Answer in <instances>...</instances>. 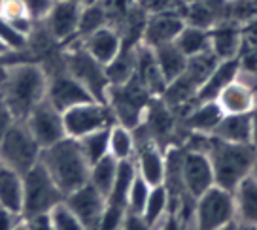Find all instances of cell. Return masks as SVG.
I'll return each instance as SVG.
<instances>
[{
	"instance_id": "1",
	"label": "cell",
	"mask_w": 257,
	"mask_h": 230,
	"mask_svg": "<svg viewBox=\"0 0 257 230\" xmlns=\"http://www.w3.org/2000/svg\"><path fill=\"white\" fill-rule=\"evenodd\" d=\"M46 89L48 76L40 64L23 61L6 66L2 100L16 121H25V117L46 98Z\"/></svg>"
},
{
	"instance_id": "2",
	"label": "cell",
	"mask_w": 257,
	"mask_h": 230,
	"mask_svg": "<svg viewBox=\"0 0 257 230\" xmlns=\"http://www.w3.org/2000/svg\"><path fill=\"white\" fill-rule=\"evenodd\" d=\"M40 164L49 172L64 196L89 181V162L81 153L78 140L64 136L57 143L44 147Z\"/></svg>"
},
{
	"instance_id": "3",
	"label": "cell",
	"mask_w": 257,
	"mask_h": 230,
	"mask_svg": "<svg viewBox=\"0 0 257 230\" xmlns=\"http://www.w3.org/2000/svg\"><path fill=\"white\" fill-rule=\"evenodd\" d=\"M206 155L214 170V185L234 192L238 183L251 174L257 160V151L251 143H231L219 138H210Z\"/></svg>"
},
{
	"instance_id": "4",
	"label": "cell",
	"mask_w": 257,
	"mask_h": 230,
	"mask_svg": "<svg viewBox=\"0 0 257 230\" xmlns=\"http://www.w3.org/2000/svg\"><path fill=\"white\" fill-rule=\"evenodd\" d=\"M63 200L64 194L40 160L23 174V219L49 213Z\"/></svg>"
},
{
	"instance_id": "5",
	"label": "cell",
	"mask_w": 257,
	"mask_h": 230,
	"mask_svg": "<svg viewBox=\"0 0 257 230\" xmlns=\"http://www.w3.org/2000/svg\"><path fill=\"white\" fill-rule=\"evenodd\" d=\"M42 147L23 121H14L0 138V162L23 175L40 160Z\"/></svg>"
},
{
	"instance_id": "6",
	"label": "cell",
	"mask_w": 257,
	"mask_h": 230,
	"mask_svg": "<svg viewBox=\"0 0 257 230\" xmlns=\"http://www.w3.org/2000/svg\"><path fill=\"white\" fill-rule=\"evenodd\" d=\"M68 44H70L68 49L63 53L66 72L87 89L96 102L106 104V91L110 87V81L106 78V68L89 55L78 38Z\"/></svg>"
},
{
	"instance_id": "7",
	"label": "cell",
	"mask_w": 257,
	"mask_h": 230,
	"mask_svg": "<svg viewBox=\"0 0 257 230\" xmlns=\"http://www.w3.org/2000/svg\"><path fill=\"white\" fill-rule=\"evenodd\" d=\"M150 93L140 81L133 76L128 81L119 85H110L106 91V104L112 110L113 119L119 121V125L127 128L137 127L142 111L148 106Z\"/></svg>"
},
{
	"instance_id": "8",
	"label": "cell",
	"mask_w": 257,
	"mask_h": 230,
	"mask_svg": "<svg viewBox=\"0 0 257 230\" xmlns=\"http://www.w3.org/2000/svg\"><path fill=\"white\" fill-rule=\"evenodd\" d=\"M63 125L64 134L74 140H80L95 130L112 127L113 113L108 108V104L89 100L63 111Z\"/></svg>"
},
{
	"instance_id": "9",
	"label": "cell",
	"mask_w": 257,
	"mask_h": 230,
	"mask_svg": "<svg viewBox=\"0 0 257 230\" xmlns=\"http://www.w3.org/2000/svg\"><path fill=\"white\" fill-rule=\"evenodd\" d=\"M234 194L221 187H210L197 198V230H217L234 222Z\"/></svg>"
},
{
	"instance_id": "10",
	"label": "cell",
	"mask_w": 257,
	"mask_h": 230,
	"mask_svg": "<svg viewBox=\"0 0 257 230\" xmlns=\"http://www.w3.org/2000/svg\"><path fill=\"white\" fill-rule=\"evenodd\" d=\"M81 2L80 0H53L46 17L40 23L49 32V36L59 44H68L78 36Z\"/></svg>"
},
{
	"instance_id": "11",
	"label": "cell",
	"mask_w": 257,
	"mask_h": 230,
	"mask_svg": "<svg viewBox=\"0 0 257 230\" xmlns=\"http://www.w3.org/2000/svg\"><path fill=\"white\" fill-rule=\"evenodd\" d=\"M23 123L42 149L53 145L66 136L63 125V113L55 110L46 98L25 117Z\"/></svg>"
},
{
	"instance_id": "12",
	"label": "cell",
	"mask_w": 257,
	"mask_h": 230,
	"mask_svg": "<svg viewBox=\"0 0 257 230\" xmlns=\"http://www.w3.org/2000/svg\"><path fill=\"white\" fill-rule=\"evenodd\" d=\"M46 100L61 113L70 110L74 106L89 100H95L87 89L80 81L72 78L66 68L59 72H53L48 76V89H46Z\"/></svg>"
},
{
	"instance_id": "13",
	"label": "cell",
	"mask_w": 257,
	"mask_h": 230,
	"mask_svg": "<svg viewBox=\"0 0 257 230\" xmlns=\"http://www.w3.org/2000/svg\"><path fill=\"white\" fill-rule=\"evenodd\" d=\"M63 202L66 204V207L80 219V222L83 224V228L98 230L100 217L104 213L106 198L91 185V183L87 181L83 187L72 190L70 194H66Z\"/></svg>"
},
{
	"instance_id": "14",
	"label": "cell",
	"mask_w": 257,
	"mask_h": 230,
	"mask_svg": "<svg viewBox=\"0 0 257 230\" xmlns=\"http://www.w3.org/2000/svg\"><path fill=\"white\" fill-rule=\"evenodd\" d=\"M180 174H182L184 187L195 198H199L202 192L214 187V170H212L208 155L202 151H189L185 155L180 164Z\"/></svg>"
},
{
	"instance_id": "15",
	"label": "cell",
	"mask_w": 257,
	"mask_h": 230,
	"mask_svg": "<svg viewBox=\"0 0 257 230\" xmlns=\"http://www.w3.org/2000/svg\"><path fill=\"white\" fill-rule=\"evenodd\" d=\"M184 17L176 12H155L144 21L140 42L148 48H159L176 40L178 32L184 29Z\"/></svg>"
},
{
	"instance_id": "16",
	"label": "cell",
	"mask_w": 257,
	"mask_h": 230,
	"mask_svg": "<svg viewBox=\"0 0 257 230\" xmlns=\"http://www.w3.org/2000/svg\"><path fill=\"white\" fill-rule=\"evenodd\" d=\"M80 42L83 49L95 59L96 63L106 66V64L112 63L115 55L119 53L121 44H123V36L119 34L117 29H113L112 25H106L102 29L91 32L89 36H85Z\"/></svg>"
},
{
	"instance_id": "17",
	"label": "cell",
	"mask_w": 257,
	"mask_h": 230,
	"mask_svg": "<svg viewBox=\"0 0 257 230\" xmlns=\"http://www.w3.org/2000/svg\"><path fill=\"white\" fill-rule=\"evenodd\" d=\"M240 70V63L236 59H229V61H219L214 66V70L208 74V78L202 81V85L197 89V100L199 102H212L216 100L217 95L221 93V89L231 83L233 80H236Z\"/></svg>"
},
{
	"instance_id": "18",
	"label": "cell",
	"mask_w": 257,
	"mask_h": 230,
	"mask_svg": "<svg viewBox=\"0 0 257 230\" xmlns=\"http://www.w3.org/2000/svg\"><path fill=\"white\" fill-rule=\"evenodd\" d=\"M135 78L144 85L146 91H148L150 95H152V93H165V89H167V81L161 76L159 66L155 63L153 49L144 46L142 42L138 44V49H137Z\"/></svg>"
},
{
	"instance_id": "19",
	"label": "cell",
	"mask_w": 257,
	"mask_h": 230,
	"mask_svg": "<svg viewBox=\"0 0 257 230\" xmlns=\"http://www.w3.org/2000/svg\"><path fill=\"white\" fill-rule=\"evenodd\" d=\"M135 166H137V174L150 187L165 183L167 164H165V159L161 157L159 149L153 143H142L140 145V149H138V162Z\"/></svg>"
},
{
	"instance_id": "20",
	"label": "cell",
	"mask_w": 257,
	"mask_h": 230,
	"mask_svg": "<svg viewBox=\"0 0 257 230\" xmlns=\"http://www.w3.org/2000/svg\"><path fill=\"white\" fill-rule=\"evenodd\" d=\"M216 102L223 113H249L255 106L253 91L238 80L227 83L217 95Z\"/></svg>"
},
{
	"instance_id": "21",
	"label": "cell",
	"mask_w": 257,
	"mask_h": 230,
	"mask_svg": "<svg viewBox=\"0 0 257 230\" xmlns=\"http://www.w3.org/2000/svg\"><path fill=\"white\" fill-rule=\"evenodd\" d=\"M212 134L223 142L249 143V140H251L249 113H225Z\"/></svg>"
},
{
	"instance_id": "22",
	"label": "cell",
	"mask_w": 257,
	"mask_h": 230,
	"mask_svg": "<svg viewBox=\"0 0 257 230\" xmlns=\"http://www.w3.org/2000/svg\"><path fill=\"white\" fill-rule=\"evenodd\" d=\"M153 57H155V63L159 66L161 76L165 78L167 85L178 80L184 74L185 66H187V57L176 48L174 42L159 46V48H153Z\"/></svg>"
},
{
	"instance_id": "23",
	"label": "cell",
	"mask_w": 257,
	"mask_h": 230,
	"mask_svg": "<svg viewBox=\"0 0 257 230\" xmlns=\"http://www.w3.org/2000/svg\"><path fill=\"white\" fill-rule=\"evenodd\" d=\"M0 207L16 213L23 211V175L6 166L0 170Z\"/></svg>"
},
{
	"instance_id": "24",
	"label": "cell",
	"mask_w": 257,
	"mask_h": 230,
	"mask_svg": "<svg viewBox=\"0 0 257 230\" xmlns=\"http://www.w3.org/2000/svg\"><path fill=\"white\" fill-rule=\"evenodd\" d=\"M234 206L242 222L257 224V179L249 174L234 189Z\"/></svg>"
},
{
	"instance_id": "25",
	"label": "cell",
	"mask_w": 257,
	"mask_h": 230,
	"mask_svg": "<svg viewBox=\"0 0 257 230\" xmlns=\"http://www.w3.org/2000/svg\"><path fill=\"white\" fill-rule=\"evenodd\" d=\"M240 49V32L234 27H217L210 32V51L217 57V61L234 59Z\"/></svg>"
},
{
	"instance_id": "26",
	"label": "cell",
	"mask_w": 257,
	"mask_h": 230,
	"mask_svg": "<svg viewBox=\"0 0 257 230\" xmlns=\"http://www.w3.org/2000/svg\"><path fill=\"white\" fill-rule=\"evenodd\" d=\"M174 44L187 59H191L210 49V32L195 25H184V29L178 32Z\"/></svg>"
},
{
	"instance_id": "27",
	"label": "cell",
	"mask_w": 257,
	"mask_h": 230,
	"mask_svg": "<svg viewBox=\"0 0 257 230\" xmlns=\"http://www.w3.org/2000/svg\"><path fill=\"white\" fill-rule=\"evenodd\" d=\"M225 113L221 111V108L217 106L216 100L212 102H199V108L193 110V113L187 117V127L193 128L195 132L201 134H210L214 132V128L217 127V123L221 121Z\"/></svg>"
},
{
	"instance_id": "28",
	"label": "cell",
	"mask_w": 257,
	"mask_h": 230,
	"mask_svg": "<svg viewBox=\"0 0 257 230\" xmlns=\"http://www.w3.org/2000/svg\"><path fill=\"white\" fill-rule=\"evenodd\" d=\"M117 164H119V160H115L112 155H106V157H102L100 160H96L95 164H91V168H89V183H91L104 198L108 196V192H110L113 181H115Z\"/></svg>"
},
{
	"instance_id": "29",
	"label": "cell",
	"mask_w": 257,
	"mask_h": 230,
	"mask_svg": "<svg viewBox=\"0 0 257 230\" xmlns=\"http://www.w3.org/2000/svg\"><path fill=\"white\" fill-rule=\"evenodd\" d=\"M0 17L27 36H31V32L36 27L34 17L21 0H0Z\"/></svg>"
},
{
	"instance_id": "30",
	"label": "cell",
	"mask_w": 257,
	"mask_h": 230,
	"mask_svg": "<svg viewBox=\"0 0 257 230\" xmlns=\"http://www.w3.org/2000/svg\"><path fill=\"white\" fill-rule=\"evenodd\" d=\"M106 25H110L108 21V14H106L104 6L100 4V0L89 2V4H81L80 12V21H78V40H83L85 36H89L91 32L102 29Z\"/></svg>"
},
{
	"instance_id": "31",
	"label": "cell",
	"mask_w": 257,
	"mask_h": 230,
	"mask_svg": "<svg viewBox=\"0 0 257 230\" xmlns=\"http://www.w3.org/2000/svg\"><path fill=\"white\" fill-rule=\"evenodd\" d=\"M108 153L115 160H128L133 159L135 153V138L131 130L123 125H112L110 136H108Z\"/></svg>"
},
{
	"instance_id": "32",
	"label": "cell",
	"mask_w": 257,
	"mask_h": 230,
	"mask_svg": "<svg viewBox=\"0 0 257 230\" xmlns=\"http://www.w3.org/2000/svg\"><path fill=\"white\" fill-rule=\"evenodd\" d=\"M167 206H169V189L163 185H155L150 190V196H148V202L144 206V211H142V217L144 221L155 228L161 222V219L167 213Z\"/></svg>"
},
{
	"instance_id": "33",
	"label": "cell",
	"mask_w": 257,
	"mask_h": 230,
	"mask_svg": "<svg viewBox=\"0 0 257 230\" xmlns=\"http://www.w3.org/2000/svg\"><path fill=\"white\" fill-rule=\"evenodd\" d=\"M108 136H110V127L95 130V132L78 140V145H80L85 160L89 162V166L95 164L96 160H100L106 155H110L108 153Z\"/></svg>"
},
{
	"instance_id": "34",
	"label": "cell",
	"mask_w": 257,
	"mask_h": 230,
	"mask_svg": "<svg viewBox=\"0 0 257 230\" xmlns=\"http://www.w3.org/2000/svg\"><path fill=\"white\" fill-rule=\"evenodd\" d=\"M150 190H152V187L138 174L135 175V179L131 183V189H128V194H127V211L142 215L146 202H148V196H150Z\"/></svg>"
},
{
	"instance_id": "35",
	"label": "cell",
	"mask_w": 257,
	"mask_h": 230,
	"mask_svg": "<svg viewBox=\"0 0 257 230\" xmlns=\"http://www.w3.org/2000/svg\"><path fill=\"white\" fill-rule=\"evenodd\" d=\"M0 42L8 51H23L29 46V36L23 34L21 31H17L14 25H10L8 21H4L0 17Z\"/></svg>"
},
{
	"instance_id": "36",
	"label": "cell",
	"mask_w": 257,
	"mask_h": 230,
	"mask_svg": "<svg viewBox=\"0 0 257 230\" xmlns=\"http://www.w3.org/2000/svg\"><path fill=\"white\" fill-rule=\"evenodd\" d=\"M49 219H51L53 230H85L80 219L66 207L64 202H61L59 206H55L49 211Z\"/></svg>"
},
{
	"instance_id": "37",
	"label": "cell",
	"mask_w": 257,
	"mask_h": 230,
	"mask_svg": "<svg viewBox=\"0 0 257 230\" xmlns=\"http://www.w3.org/2000/svg\"><path fill=\"white\" fill-rule=\"evenodd\" d=\"M21 2L29 8L31 16L34 17V21L38 23V21H42V19L46 17V14H48V10L53 0H21Z\"/></svg>"
},
{
	"instance_id": "38",
	"label": "cell",
	"mask_w": 257,
	"mask_h": 230,
	"mask_svg": "<svg viewBox=\"0 0 257 230\" xmlns=\"http://www.w3.org/2000/svg\"><path fill=\"white\" fill-rule=\"evenodd\" d=\"M121 230H153V228L144 221L142 215L127 211L125 219H123V224H121Z\"/></svg>"
},
{
	"instance_id": "39",
	"label": "cell",
	"mask_w": 257,
	"mask_h": 230,
	"mask_svg": "<svg viewBox=\"0 0 257 230\" xmlns=\"http://www.w3.org/2000/svg\"><path fill=\"white\" fill-rule=\"evenodd\" d=\"M21 221H23V215L21 213H16V211L0 207V230H14Z\"/></svg>"
},
{
	"instance_id": "40",
	"label": "cell",
	"mask_w": 257,
	"mask_h": 230,
	"mask_svg": "<svg viewBox=\"0 0 257 230\" xmlns=\"http://www.w3.org/2000/svg\"><path fill=\"white\" fill-rule=\"evenodd\" d=\"M29 230H53V224H51V219H49V213H42V215H34V217H29L25 219Z\"/></svg>"
},
{
	"instance_id": "41",
	"label": "cell",
	"mask_w": 257,
	"mask_h": 230,
	"mask_svg": "<svg viewBox=\"0 0 257 230\" xmlns=\"http://www.w3.org/2000/svg\"><path fill=\"white\" fill-rule=\"evenodd\" d=\"M14 121H16V119L12 117L8 106H6V102L2 100V95H0V138H2V134L8 130L10 125H12Z\"/></svg>"
},
{
	"instance_id": "42",
	"label": "cell",
	"mask_w": 257,
	"mask_h": 230,
	"mask_svg": "<svg viewBox=\"0 0 257 230\" xmlns=\"http://www.w3.org/2000/svg\"><path fill=\"white\" fill-rule=\"evenodd\" d=\"M249 121H251V140H249V143L257 151V106H253L249 111Z\"/></svg>"
},
{
	"instance_id": "43",
	"label": "cell",
	"mask_w": 257,
	"mask_h": 230,
	"mask_svg": "<svg viewBox=\"0 0 257 230\" xmlns=\"http://www.w3.org/2000/svg\"><path fill=\"white\" fill-rule=\"evenodd\" d=\"M161 230H180L176 217H165V221L161 224Z\"/></svg>"
},
{
	"instance_id": "44",
	"label": "cell",
	"mask_w": 257,
	"mask_h": 230,
	"mask_svg": "<svg viewBox=\"0 0 257 230\" xmlns=\"http://www.w3.org/2000/svg\"><path fill=\"white\" fill-rule=\"evenodd\" d=\"M236 230H257V224H249V222H238Z\"/></svg>"
},
{
	"instance_id": "45",
	"label": "cell",
	"mask_w": 257,
	"mask_h": 230,
	"mask_svg": "<svg viewBox=\"0 0 257 230\" xmlns=\"http://www.w3.org/2000/svg\"><path fill=\"white\" fill-rule=\"evenodd\" d=\"M4 76H6V68H0V95H2V87H4Z\"/></svg>"
},
{
	"instance_id": "46",
	"label": "cell",
	"mask_w": 257,
	"mask_h": 230,
	"mask_svg": "<svg viewBox=\"0 0 257 230\" xmlns=\"http://www.w3.org/2000/svg\"><path fill=\"white\" fill-rule=\"evenodd\" d=\"M217 230H236V222H229V224H225V226H221V228Z\"/></svg>"
},
{
	"instance_id": "47",
	"label": "cell",
	"mask_w": 257,
	"mask_h": 230,
	"mask_svg": "<svg viewBox=\"0 0 257 230\" xmlns=\"http://www.w3.org/2000/svg\"><path fill=\"white\" fill-rule=\"evenodd\" d=\"M14 230H29V226H27V222H25V219H23L21 222H19V224H17V226H16Z\"/></svg>"
},
{
	"instance_id": "48",
	"label": "cell",
	"mask_w": 257,
	"mask_h": 230,
	"mask_svg": "<svg viewBox=\"0 0 257 230\" xmlns=\"http://www.w3.org/2000/svg\"><path fill=\"white\" fill-rule=\"evenodd\" d=\"M8 53H12V51H8V49L2 46V42H0V55H8Z\"/></svg>"
},
{
	"instance_id": "49",
	"label": "cell",
	"mask_w": 257,
	"mask_h": 230,
	"mask_svg": "<svg viewBox=\"0 0 257 230\" xmlns=\"http://www.w3.org/2000/svg\"><path fill=\"white\" fill-rule=\"evenodd\" d=\"M251 175L257 179V160H255V164H253V168H251Z\"/></svg>"
},
{
	"instance_id": "50",
	"label": "cell",
	"mask_w": 257,
	"mask_h": 230,
	"mask_svg": "<svg viewBox=\"0 0 257 230\" xmlns=\"http://www.w3.org/2000/svg\"><path fill=\"white\" fill-rule=\"evenodd\" d=\"M89 2H95V0H81V4H89Z\"/></svg>"
},
{
	"instance_id": "51",
	"label": "cell",
	"mask_w": 257,
	"mask_h": 230,
	"mask_svg": "<svg viewBox=\"0 0 257 230\" xmlns=\"http://www.w3.org/2000/svg\"><path fill=\"white\" fill-rule=\"evenodd\" d=\"M0 170H2V162H0Z\"/></svg>"
},
{
	"instance_id": "52",
	"label": "cell",
	"mask_w": 257,
	"mask_h": 230,
	"mask_svg": "<svg viewBox=\"0 0 257 230\" xmlns=\"http://www.w3.org/2000/svg\"><path fill=\"white\" fill-rule=\"evenodd\" d=\"M80 2H81V0H80Z\"/></svg>"
}]
</instances>
